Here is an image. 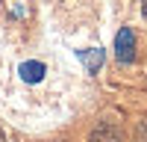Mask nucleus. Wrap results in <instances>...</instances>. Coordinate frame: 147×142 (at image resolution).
<instances>
[{"label":"nucleus","mask_w":147,"mask_h":142,"mask_svg":"<svg viewBox=\"0 0 147 142\" xmlns=\"http://www.w3.org/2000/svg\"><path fill=\"white\" fill-rule=\"evenodd\" d=\"M141 12H144V15H147V0H141Z\"/></svg>","instance_id":"6"},{"label":"nucleus","mask_w":147,"mask_h":142,"mask_svg":"<svg viewBox=\"0 0 147 142\" xmlns=\"http://www.w3.org/2000/svg\"><path fill=\"white\" fill-rule=\"evenodd\" d=\"M115 53L121 62H132L136 59V36H132L129 27H124L118 33V39H115Z\"/></svg>","instance_id":"1"},{"label":"nucleus","mask_w":147,"mask_h":142,"mask_svg":"<svg viewBox=\"0 0 147 142\" xmlns=\"http://www.w3.org/2000/svg\"><path fill=\"white\" fill-rule=\"evenodd\" d=\"M88 142H124V136H121V130L115 124H103L88 136Z\"/></svg>","instance_id":"2"},{"label":"nucleus","mask_w":147,"mask_h":142,"mask_svg":"<svg viewBox=\"0 0 147 142\" xmlns=\"http://www.w3.org/2000/svg\"><path fill=\"white\" fill-rule=\"evenodd\" d=\"M21 77L27 80V83H38L44 77V65L41 62H24L21 65Z\"/></svg>","instance_id":"3"},{"label":"nucleus","mask_w":147,"mask_h":142,"mask_svg":"<svg viewBox=\"0 0 147 142\" xmlns=\"http://www.w3.org/2000/svg\"><path fill=\"white\" fill-rule=\"evenodd\" d=\"M80 59L85 62V68L94 74V71L103 65V51H100V47H97V51H80Z\"/></svg>","instance_id":"4"},{"label":"nucleus","mask_w":147,"mask_h":142,"mask_svg":"<svg viewBox=\"0 0 147 142\" xmlns=\"http://www.w3.org/2000/svg\"><path fill=\"white\" fill-rule=\"evenodd\" d=\"M141 142H147V118L141 122Z\"/></svg>","instance_id":"5"},{"label":"nucleus","mask_w":147,"mask_h":142,"mask_svg":"<svg viewBox=\"0 0 147 142\" xmlns=\"http://www.w3.org/2000/svg\"><path fill=\"white\" fill-rule=\"evenodd\" d=\"M0 142H6V133H3V130H0Z\"/></svg>","instance_id":"7"}]
</instances>
